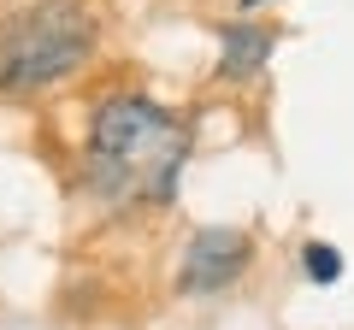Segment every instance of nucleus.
I'll list each match as a JSON object with an SVG mask.
<instances>
[{
    "instance_id": "obj_1",
    "label": "nucleus",
    "mask_w": 354,
    "mask_h": 330,
    "mask_svg": "<svg viewBox=\"0 0 354 330\" xmlns=\"http://www.w3.org/2000/svg\"><path fill=\"white\" fill-rule=\"evenodd\" d=\"M189 130L148 95H113L88 118V189L101 201H171Z\"/></svg>"
},
{
    "instance_id": "obj_2",
    "label": "nucleus",
    "mask_w": 354,
    "mask_h": 330,
    "mask_svg": "<svg viewBox=\"0 0 354 330\" xmlns=\"http://www.w3.org/2000/svg\"><path fill=\"white\" fill-rule=\"evenodd\" d=\"M95 53V18L83 0H30L0 24V95H30Z\"/></svg>"
},
{
    "instance_id": "obj_3",
    "label": "nucleus",
    "mask_w": 354,
    "mask_h": 330,
    "mask_svg": "<svg viewBox=\"0 0 354 330\" xmlns=\"http://www.w3.org/2000/svg\"><path fill=\"white\" fill-rule=\"evenodd\" d=\"M254 260V236L236 224H207L189 236V248H183V260H177V289L183 295H218L230 289V283L248 271Z\"/></svg>"
},
{
    "instance_id": "obj_4",
    "label": "nucleus",
    "mask_w": 354,
    "mask_h": 330,
    "mask_svg": "<svg viewBox=\"0 0 354 330\" xmlns=\"http://www.w3.org/2000/svg\"><path fill=\"white\" fill-rule=\"evenodd\" d=\"M272 48H278V30L272 24H248V18L218 24V77L225 83H248L254 71H266Z\"/></svg>"
},
{
    "instance_id": "obj_5",
    "label": "nucleus",
    "mask_w": 354,
    "mask_h": 330,
    "mask_svg": "<svg viewBox=\"0 0 354 330\" xmlns=\"http://www.w3.org/2000/svg\"><path fill=\"white\" fill-rule=\"evenodd\" d=\"M301 266H307V278H313V283H337L342 278V254L330 248V242H307V248H301Z\"/></svg>"
},
{
    "instance_id": "obj_6",
    "label": "nucleus",
    "mask_w": 354,
    "mask_h": 330,
    "mask_svg": "<svg viewBox=\"0 0 354 330\" xmlns=\"http://www.w3.org/2000/svg\"><path fill=\"white\" fill-rule=\"evenodd\" d=\"M254 6H266V0H242V12H254Z\"/></svg>"
}]
</instances>
